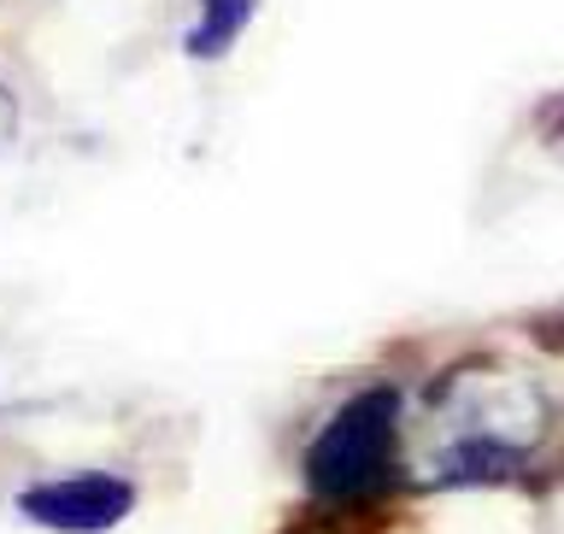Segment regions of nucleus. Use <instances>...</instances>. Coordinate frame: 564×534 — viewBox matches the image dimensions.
I'll return each instance as SVG.
<instances>
[{
	"mask_svg": "<svg viewBox=\"0 0 564 534\" xmlns=\"http://www.w3.org/2000/svg\"><path fill=\"white\" fill-rule=\"evenodd\" d=\"M400 394L394 388H365L335 412L306 447V488L324 517H359L400 493Z\"/></svg>",
	"mask_w": 564,
	"mask_h": 534,
	"instance_id": "obj_1",
	"label": "nucleus"
},
{
	"mask_svg": "<svg viewBox=\"0 0 564 534\" xmlns=\"http://www.w3.org/2000/svg\"><path fill=\"white\" fill-rule=\"evenodd\" d=\"M135 505V488L123 476H106V470H83V476H65V482H42L30 488L18 511L42 528H59V534H100L130 517Z\"/></svg>",
	"mask_w": 564,
	"mask_h": 534,
	"instance_id": "obj_2",
	"label": "nucleus"
},
{
	"mask_svg": "<svg viewBox=\"0 0 564 534\" xmlns=\"http://www.w3.org/2000/svg\"><path fill=\"white\" fill-rule=\"evenodd\" d=\"M259 12V0H200V24L188 30V47L200 59H218V53L247 30V18Z\"/></svg>",
	"mask_w": 564,
	"mask_h": 534,
	"instance_id": "obj_3",
	"label": "nucleus"
},
{
	"mask_svg": "<svg viewBox=\"0 0 564 534\" xmlns=\"http://www.w3.org/2000/svg\"><path fill=\"white\" fill-rule=\"evenodd\" d=\"M546 118H553V123H546V148H553V153H564V100H553V106H546Z\"/></svg>",
	"mask_w": 564,
	"mask_h": 534,
	"instance_id": "obj_4",
	"label": "nucleus"
},
{
	"mask_svg": "<svg viewBox=\"0 0 564 534\" xmlns=\"http://www.w3.org/2000/svg\"><path fill=\"white\" fill-rule=\"evenodd\" d=\"M312 534H324V528H312Z\"/></svg>",
	"mask_w": 564,
	"mask_h": 534,
	"instance_id": "obj_5",
	"label": "nucleus"
}]
</instances>
